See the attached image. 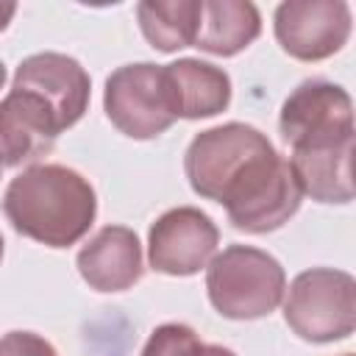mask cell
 I'll list each match as a JSON object with an SVG mask.
<instances>
[{
	"mask_svg": "<svg viewBox=\"0 0 356 356\" xmlns=\"http://www.w3.org/2000/svg\"><path fill=\"white\" fill-rule=\"evenodd\" d=\"M3 214L28 239L47 248H70L92 228L97 195L72 167L31 164L6 186Z\"/></svg>",
	"mask_w": 356,
	"mask_h": 356,
	"instance_id": "6da1fadb",
	"label": "cell"
},
{
	"mask_svg": "<svg viewBox=\"0 0 356 356\" xmlns=\"http://www.w3.org/2000/svg\"><path fill=\"white\" fill-rule=\"evenodd\" d=\"M286 289V273L275 256L253 245H228L206 264L211 306L228 320H259L273 314Z\"/></svg>",
	"mask_w": 356,
	"mask_h": 356,
	"instance_id": "7a4b0ae2",
	"label": "cell"
},
{
	"mask_svg": "<svg viewBox=\"0 0 356 356\" xmlns=\"http://www.w3.org/2000/svg\"><path fill=\"white\" fill-rule=\"evenodd\" d=\"M284 320L306 342H337L356 328V281L345 270L312 267L284 289Z\"/></svg>",
	"mask_w": 356,
	"mask_h": 356,
	"instance_id": "3957f363",
	"label": "cell"
},
{
	"mask_svg": "<svg viewBox=\"0 0 356 356\" xmlns=\"http://www.w3.org/2000/svg\"><path fill=\"white\" fill-rule=\"evenodd\" d=\"M300 197L303 192L289 161L278 150H270L228 186L220 206L236 231L270 234L300 209Z\"/></svg>",
	"mask_w": 356,
	"mask_h": 356,
	"instance_id": "277c9868",
	"label": "cell"
},
{
	"mask_svg": "<svg viewBox=\"0 0 356 356\" xmlns=\"http://www.w3.org/2000/svg\"><path fill=\"white\" fill-rule=\"evenodd\" d=\"M103 108L111 125L131 139H153L175 120V100L164 64H122L106 78Z\"/></svg>",
	"mask_w": 356,
	"mask_h": 356,
	"instance_id": "5b68a950",
	"label": "cell"
},
{
	"mask_svg": "<svg viewBox=\"0 0 356 356\" xmlns=\"http://www.w3.org/2000/svg\"><path fill=\"white\" fill-rule=\"evenodd\" d=\"M270 150L275 147L267 134L248 122L214 125L189 142L184 153V172L195 195L220 203L228 186Z\"/></svg>",
	"mask_w": 356,
	"mask_h": 356,
	"instance_id": "8992f818",
	"label": "cell"
},
{
	"mask_svg": "<svg viewBox=\"0 0 356 356\" xmlns=\"http://www.w3.org/2000/svg\"><path fill=\"white\" fill-rule=\"evenodd\" d=\"M350 28L353 17L345 0H286L273 17L281 50L298 61H323L339 53Z\"/></svg>",
	"mask_w": 356,
	"mask_h": 356,
	"instance_id": "52a82bcc",
	"label": "cell"
},
{
	"mask_svg": "<svg viewBox=\"0 0 356 356\" xmlns=\"http://www.w3.org/2000/svg\"><path fill=\"white\" fill-rule=\"evenodd\" d=\"M278 131L289 147L353 136V100L339 83L309 78L284 100Z\"/></svg>",
	"mask_w": 356,
	"mask_h": 356,
	"instance_id": "ba28073f",
	"label": "cell"
},
{
	"mask_svg": "<svg viewBox=\"0 0 356 356\" xmlns=\"http://www.w3.org/2000/svg\"><path fill=\"white\" fill-rule=\"evenodd\" d=\"M220 231L214 220L195 209L178 206L164 211L147 231V261L164 275H195L217 253Z\"/></svg>",
	"mask_w": 356,
	"mask_h": 356,
	"instance_id": "9c48e42d",
	"label": "cell"
},
{
	"mask_svg": "<svg viewBox=\"0 0 356 356\" xmlns=\"http://www.w3.org/2000/svg\"><path fill=\"white\" fill-rule=\"evenodd\" d=\"M11 86L25 89L39 100H44V106L58 120L61 131L72 128L89 108V92H92L89 72L81 67V61L64 53L47 50L22 58Z\"/></svg>",
	"mask_w": 356,
	"mask_h": 356,
	"instance_id": "30bf717a",
	"label": "cell"
},
{
	"mask_svg": "<svg viewBox=\"0 0 356 356\" xmlns=\"http://www.w3.org/2000/svg\"><path fill=\"white\" fill-rule=\"evenodd\" d=\"M61 134L58 120L36 95L14 89L0 100V161L3 167L33 164L47 156Z\"/></svg>",
	"mask_w": 356,
	"mask_h": 356,
	"instance_id": "8fae6325",
	"label": "cell"
},
{
	"mask_svg": "<svg viewBox=\"0 0 356 356\" xmlns=\"http://www.w3.org/2000/svg\"><path fill=\"white\" fill-rule=\"evenodd\" d=\"M81 278L97 292L131 289L142 273V245L139 236L125 225H103L75 256Z\"/></svg>",
	"mask_w": 356,
	"mask_h": 356,
	"instance_id": "7c38bea8",
	"label": "cell"
},
{
	"mask_svg": "<svg viewBox=\"0 0 356 356\" xmlns=\"http://www.w3.org/2000/svg\"><path fill=\"white\" fill-rule=\"evenodd\" d=\"M303 195L317 203L353 200V136L292 147L286 159Z\"/></svg>",
	"mask_w": 356,
	"mask_h": 356,
	"instance_id": "4fadbf2b",
	"label": "cell"
},
{
	"mask_svg": "<svg viewBox=\"0 0 356 356\" xmlns=\"http://www.w3.org/2000/svg\"><path fill=\"white\" fill-rule=\"evenodd\" d=\"M175 111L184 120L214 117L231 103V78L222 67H214L200 58H178L164 64Z\"/></svg>",
	"mask_w": 356,
	"mask_h": 356,
	"instance_id": "5bb4252c",
	"label": "cell"
},
{
	"mask_svg": "<svg viewBox=\"0 0 356 356\" xmlns=\"http://www.w3.org/2000/svg\"><path fill=\"white\" fill-rule=\"evenodd\" d=\"M261 33V14L248 0H200L195 44L211 56H236Z\"/></svg>",
	"mask_w": 356,
	"mask_h": 356,
	"instance_id": "9a60e30c",
	"label": "cell"
},
{
	"mask_svg": "<svg viewBox=\"0 0 356 356\" xmlns=\"http://www.w3.org/2000/svg\"><path fill=\"white\" fill-rule=\"evenodd\" d=\"M136 22L159 53L192 47L200 22V0H142L136 6Z\"/></svg>",
	"mask_w": 356,
	"mask_h": 356,
	"instance_id": "2e32d148",
	"label": "cell"
},
{
	"mask_svg": "<svg viewBox=\"0 0 356 356\" xmlns=\"http://www.w3.org/2000/svg\"><path fill=\"white\" fill-rule=\"evenodd\" d=\"M197 342H200V337L189 325H184V323H164V325H159L147 337V342H145L139 356H184Z\"/></svg>",
	"mask_w": 356,
	"mask_h": 356,
	"instance_id": "e0dca14e",
	"label": "cell"
},
{
	"mask_svg": "<svg viewBox=\"0 0 356 356\" xmlns=\"http://www.w3.org/2000/svg\"><path fill=\"white\" fill-rule=\"evenodd\" d=\"M0 356H58V350L33 331H8L0 337Z\"/></svg>",
	"mask_w": 356,
	"mask_h": 356,
	"instance_id": "ac0fdd59",
	"label": "cell"
},
{
	"mask_svg": "<svg viewBox=\"0 0 356 356\" xmlns=\"http://www.w3.org/2000/svg\"><path fill=\"white\" fill-rule=\"evenodd\" d=\"M184 356H236V353L231 348H222V345H203V342H197Z\"/></svg>",
	"mask_w": 356,
	"mask_h": 356,
	"instance_id": "d6986e66",
	"label": "cell"
},
{
	"mask_svg": "<svg viewBox=\"0 0 356 356\" xmlns=\"http://www.w3.org/2000/svg\"><path fill=\"white\" fill-rule=\"evenodd\" d=\"M17 14V3H8V0H0V33L8 28L11 17Z\"/></svg>",
	"mask_w": 356,
	"mask_h": 356,
	"instance_id": "ffe728a7",
	"label": "cell"
},
{
	"mask_svg": "<svg viewBox=\"0 0 356 356\" xmlns=\"http://www.w3.org/2000/svg\"><path fill=\"white\" fill-rule=\"evenodd\" d=\"M3 83H6V64L0 61V89H3Z\"/></svg>",
	"mask_w": 356,
	"mask_h": 356,
	"instance_id": "44dd1931",
	"label": "cell"
},
{
	"mask_svg": "<svg viewBox=\"0 0 356 356\" xmlns=\"http://www.w3.org/2000/svg\"><path fill=\"white\" fill-rule=\"evenodd\" d=\"M3 250H6V248H3V234H0V261H3Z\"/></svg>",
	"mask_w": 356,
	"mask_h": 356,
	"instance_id": "7402d4cb",
	"label": "cell"
},
{
	"mask_svg": "<svg viewBox=\"0 0 356 356\" xmlns=\"http://www.w3.org/2000/svg\"><path fill=\"white\" fill-rule=\"evenodd\" d=\"M339 356H353V353H339Z\"/></svg>",
	"mask_w": 356,
	"mask_h": 356,
	"instance_id": "603a6c76",
	"label": "cell"
},
{
	"mask_svg": "<svg viewBox=\"0 0 356 356\" xmlns=\"http://www.w3.org/2000/svg\"><path fill=\"white\" fill-rule=\"evenodd\" d=\"M0 172H3V161H0Z\"/></svg>",
	"mask_w": 356,
	"mask_h": 356,
	"instance_id": "cb8c5ba5",
	"label": "cell"
}]
</instances>
